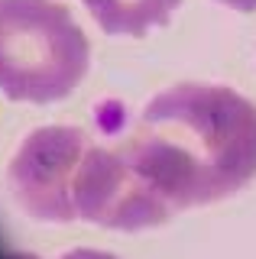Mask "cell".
Instances as JSON below:
<instances>
[{
    "mask_svg": "<svg viewBox=\"0 0 256 259\" xmlns=\"http://www.w3.org/2000/svg\"><path fill=\"white\" fill-rule=\"evenodd\" d=\"M88 16L107 36H146L172 20L182 0H81Z\"/></svg>",
    "mask_w": 256,
    "mask_h": 259,
    "instance_id": "5",
    "label": "cell"
},
{
    "mask_svg": "<svg viewBox=\"0 0 256 259\" xmlns=\"http://www.w3.org/2000/svg\"><path fill=\"white\" fill-rule=\"evenodd\" d=\"M214 4L227 7V10H237V13H253L256 10V0H214Z\"/></svg>",
    "mask_w": 256,
    "mask_h": 259,
    "instance_id": "7",
    "label": "cell"
},
{
    "mask_svg": "<svg viewBox=\"0 0 256 259\" xmlns=\"http://www.w3.org/2000/svg\"><path fill=\"white\" fill-rule=\"evenodd\" d=\"M91 46L59 0H0V94L65 101L88 75Z\"/></svg>",
    "mask_w": 256,
    "mask_h": 259,
    "instance_id": "2",
    "label": "cell"
},
{
    "mask_svg": "<svg viewBox=\"0 0 256 259\" xmlns=\"http://www.w3.org/2000/svg\"><path fill=\"white\" fill-rule=\"evenodd\" d=\"M117 136L175 214L224 201L256 178V107L234 88L179 81Z\"/></svg>",
    "mask_w": 256,
    "mask_h": 259,
    "instance_id": "1",
    "label": "cell"
},
{
    "mask_svg": "<svg viewBox=\"0 0 256 259\" xmlns=\"http://www.w3.org/2000/svg\"><path fill=\"white\" fill-rule=\"evenodd\" d=\"M4 259H39L36 253H7ZM55 259H117L114 253H104V249H68V253H62V256H55Z\"/></svg>",
    "mask_w": 256,
    "mask_h": 259,
    "instance_id": "6",
    "label": "cell"
},
{
    "mask_svg": "<svg viewBox=\"0 0 256 259\" xmlns=\"http://www.w3.org/2000/svg\"><path fill=\"white\" fill-rule=\"evenodd\" d=\"M91 136L78 126H39L26 136L10 165H7V188L17 207L33 221L71 224V188Z\"/></svg>",
    "mask_w": 256,
    "mask_h": 259,
    "instance_id": "4",
    "label": "cell"
},
{
    "mask_svg": "<svg viewBox=\"0 0 256 259\" xmlns=\"http://www.w3.org/2000/svg\"><path fill=\"white\" fill-rule=\"evenodd\" d=\"M71 207H75V221L126 233L159 227L175 214L140 175L117 133H110L107 143H88L75 172Z\"/></svg>",
    "mask_w": 256,
    "mask_h": 259,
    "instance_id": "3",
    "label": "cell"
}]
</instances>
